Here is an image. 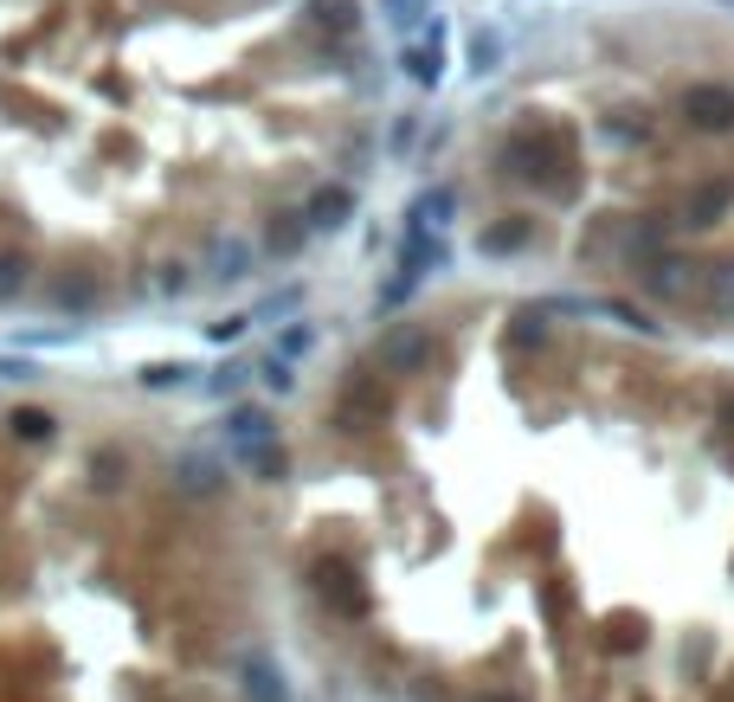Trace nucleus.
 Listing matches in <instances>:
<instances>
[{"label":"nucleus","mask_w":734,"mask_h":702,"mask_svg":"<svg viewBox=\"0 0 734 702\" xmlns=\"http://www.w3.org/2000/svg\"><path fill=\"white\" fill-rule=\"evenodd\" d=\"M599 136H606V143H644V136H651V116L644 111H612L606 123H599Z\"/></svg>","instance_id":"obj_18"},{"label":"nucleus","mask_w":734,"mask_h":702,"mask_svg":"<svg viewBox=\"0 0 734 702\" xmlns=\"http://www.w3.org/2000/svg\"><path fill=\"white\" fill-rule=\"evenodd\" d=\"M510 342L515 348H528V342L542 348V342H548V310H515L510 316Z\"/></svg>","instance_id":"obj_21"},{"label":"nucleus","mask_w":734,"mask_h":702,"mask_svg":"<svg viewBox=\"0 0 734 702\" xmlns=\"http://www.w3.org/2000/svg\"><path fill=\"white\" fill-rule=\"evenodd\" d=\"M303 13H310L316 27H329V33H355V20H361L355 0H303Z\"/></svg>","instance_id":"obj_17"},{"label":"nucleus","mask_w":734,"mask_h":702,"mask_svg":"<svg viewBox=\"0 0 734 702\" xmlns=\"http://www.w3.org/2000/svg\"><path fill=\"white\" fill-rule=\"evenodd\" d=\"M483 702H515V696H483Z\"/></svg>","instance_id":"obj_34"},{"label":"nucleus","mask_w":734,"mask_h":702,"mask_svg":"<svg viewBox=\"0 0 734 702\" xmlns=\"http://www.w3.org/2000/svg\"><path fill=\"white\" fill-rule=\"evenodd\" d=\"M258 380H264L271 394H291V387H296V368H291V362H277V355H264V368H258Z\"/></svg>","instance_id":"obj_29"},{"label":"nucleus","mask_w":734,"mask_h":702,"mask_svg":"<svg viewBox=\"0 0 734 702\" xmlns=\"http://www.w3.org/2000/svg\"><path fill=\"white\" fill-rule=\"evenodd\" d=\"M193 362H148L143 374H136V380H143V387H155V394H168V387H187V380H193Z\"/></svg>","instance_id":"obj_20"},{"label":"nucleus","mask_w":734,"mask_h":702,"mask_svg":"<svg viewBox=\"0 0 734 702\" xmlns=\"http://www.w3.org/2000/svg\"><path fill=\"white\" fill-rule=\"evenodd\" d=\"M683 123L702 129V136L734 129V84H690L683 91Z\"/></svg>","instance_id":"obj_3"},{"label":"nucleus","mask_w":734,"mask_h":702,"mask_svg":"<svg viewBox=\"0 0 734 702\" xmlns=\"http://www.w3.org/2000/svg\"><path fill=\"white\" fill-rule=\"evenodd\" d=\"M7 426H13V439H27V444H39V439H52V432H59V419H52V412H39V407H13V412H7Z\"/></svg>","instance_id":"obj_19"},{"label":"nucleus","mask_w":734,"mask_h":702,"mask_svg":"<svg viewBox=\"0 0 734 702\" xmlns=\"http://www.w3.org/2000/svg\"><path fill=\"white\" fill-rule=\"evenodd\" d=\"M303 239H310L303 213H277V220L264 226V252H271V259H296V252H303Z\"/></svg>","instance_id":"obj_14"},{"label":"nucleus","mask_w":734,"mask_h":702,"mask_svg":"<svg viewBox=\"0 0 734 702\" xmlns=\"http://www.w3.org/2000/svg\"><path fill=\"white\" fill-rule=\"evenodd\" d=\"M528 239H535V220H503V226H490L478 245L490 252V259H510V252H522Z\"/></svg>","instance_id":"obj_15"},{"label":"nucleus","mask_w":734,"mask_h":702,"mask_svg":"<svg viewBox=\"0 0 734 702\" xmlns=\"http://www.w3.org/2000/svg\"><path fill=\"white\" fill-rule=\"evenodd\" d=\"M155 291L161 296H187L193 291V271H187V264H161V271H155Z\"/></svg>","instance_id":"obj_28"},{"label":"nucleus","mask_w":734,"mask_h":702,"mask_svg":"<svg viewBox=\"0 0 734 702\" xmlns=\"http://www.w3.org/2000/svg\"><path fill=\"white\" fill-rule=\"evenodd\" d=\"M451 264V245H444V232H406V245H400V264L394 271H406L412 284H426L432 271H444Z\"/></svg>","instance_id":"obj_5"},{"label":"nucleus","mask_w":734,"mask_h":702,"mask_svg":"<svg viewBox=\"0 0 734 702\" xmlns=\"http://www.w3.org/2000/svg\"><path fill=\"white\" fill-rule=\"evenodd\" d=\"M245 323H252V316H226V323H213V342H239Z\"/></svg>","instance_id":"obj_32"},{"label":"nucleus","mask_w":734,"mask_h":702,"mask_svg":"<svg viewBox=\"0 0 734 702\" xmlns=\"http://www.w3.org/2000/svg\"><path fill=\"white\" fill-rule=\"evenodd\" d=\"M252 264H258V245L245 239V232H213L207 239V284H245L252 277Z\"/></svg>","instance_id":"obj_2"},{"label":"nucleus","mask_w":734,"mask_h":702,"mask_svg":"<svg viewBox=\"0 0 734 702\" xmlns=\"http://www.w3.org/2000/svg\"><path fill=\"white\" fill-rule=\"evenodd\" d=\"M715 7H728V13H734V0H715Z\"/></svg>","instance_id":"obj_35"},{"label":"nucleus","mask_w":734,"mask_h":702,"mask_svg":"<svg viewBox=\"0 0 734 702\" xmlns=\"http://www.w3.org/2000/svg\"><path fill=\"white\" fill-rule=\"evenodd\" d=\"M722 419H728V432H734V394H722Z\"/></svg>","instance_id":"obj_33"},{"label":"nucleus","mask_w":734,"mask_h":702,"mask_svg":"<svg viewBox=\"0 0 734 702\" xmlns=\"http://www.w3.org/2000/svg\"><path fill=\"white\" fill-rule=\"evenodd\" d=\"M245 471H252L258 483H277L284 471H291V458H284V444H264V451H252V458H245Z\"/></svg>","instance_id":"obj_25"},{"label":"nucleus","mask_w":734,"mask_h":702,"mask_svg":"<svg viewBox=\"0 0 734 702\" xmlns=\"http://www.w3.org/2000/svg\"><path fill=\"white\" fill-rule=\"evenodd\" d=\"M426 7H432V0H380V20H387L394 33H412V27L426 20Z\"/></svg>","instance_id":"obj_23"},{"label":"nucleus","mask_w":734,"mask_h":702,"mask_svg":"<svg viewBox=\"0 0 734 702\" xmlns=\"http://www.w3.org/2000/svg\"><path fill=\"white\" fill-rule=\"evenodd\" d=\"M644 284L658 296H690L702 284L696 277V264H677V259H651V271H644Z\"/></svg>","instance_id":"obj_13"},{"label":"nucleus","mask_w":734,"mask_h":702,"mask_svg":"<svg viewBox=\"0 0 734 702\" xmlns=\"http://www.w3.org/2000/svg\"><path fill=\"white\" fill-rule=\"evenodd\" d=\"M45 296H52L65 316H97V303H104V291H97V277H91V271H59Z\"/></svg>","instance_id":"obj_9"},{"label":"nucleus","mask_w":734,"mask_h":702,"mask_svg":"<svg viewBox=\"0 0 734 702\" xmlns=\"http://www.w3.org/2000/svg\"><path fill=\"white\" fill-rule=\"evenodd\" d=\"M226 444L239 451V464L252 458V451H264V444H277V419L264 407H232L226 412Z\"/></svg>","instance_id":"obj_4"},{"label":"nucleus","mask_w":734,"mask_h":702,"mask_svg":"<svg viewBox=\"0 0 734 702\" xmlns=\"http://www.w3.org/2000/svg\"><path fill=\"white\" fill-rule=\"evenodd\" d=\"M348 220H355V187H316L310 207H303V226H310V232H342Z\"/></svg>","instance_id":"obj_7"},{"label":"nucleus","mask_w":734,"mask_h":702,"mask_svg":"<svg viewBox=\"0 0 734 702\" xmlns=\"http://www.w3.org/2000/svg\"><path fill=\"white\" fill-rule=\"evenodd\" d=\"M310 348H316V329H310V323H284L271 355H277V362H296V355H310Z\"/></svg>","instance_id":"obj_24"},{"label":"nucleus","mask_w":734,"mask_h":702,"mask_svg":"<svg viewBox=\"0 0 734 702\" xmlns=\"http://www.w3.org/2000/svg\"><path fill=\"white\" fill-rule=\"evenodd\" d=\"M296 310H303V291H277L252 310V323H277V316H296Z\"/></svg>","instance_id":"obj_27"},{"label":"nucleus","mask_w":734,"mask_h":702,"mask_svg":"<svg viewBox=\"0 0 734 702\" xmlns=\"http://www.w3.org/2000/svg\"><path fill=\"white\" fill-rule=\"evenodd\" d=\"M175 483H181L187 496H220L226 490V464L220 458H207V451H181V458H175Z\"/></svg>","instance_id":"obj_10"},{"label":"nucleus","mask_w":734,"mask_h":702,"mask_svg":"<svg viewBox=\"0 0 734 702\" xmlns=\"http://www.w3.org/2000/svg\"><path fill=\"white\" fill-rule=\"evenodd\" d=\"M0 380H39V362H27V355H0Z\"/></svg>","instance_id":"obj_31"},{"label":"nucleus","mask_w":734,"mask_h":702,"mask_svg":"<svg viewBox=\"0 0 734 702\" xmlns=\"http://www.w3.org/2000/svg\"><path fill=\"white\" fill-rule=\"evenodd\" d=\"M374 362H380L387 374H419L426 362H432V329H426V323H394V329L380 335Z\"/></svg>","instance_id":"obj_1"},{"label":"nucleus","mask_w":734,"mask_h":702,"mask_svg":"<svg viewBox=\"0 0 734 702\" xmlns=\"http://www.w3.org/2000/svg\"><path fill=\"white\" fill-rule=\"evenodd\" d=\"M451 213H458V187L439 181V187H426V193L406 207V232H444Z\"/></svg>","instance_id":"obj_8"},{"label":"nucleus","mask_w":734,"mask_h":702,"mask_svg":"<svg viewBox=\"0 0 734 702\" xmlns=\"http://www.w3.org/2000/svg\"><path fill=\"white\" fill-rule=\"evenodd\" d=\"M27 284H33V264L20 259V252H0V303H13Z\"/></svg>","instance_id":"obj_22"},{"label":"nucleus","mask_w":734,"mask_h":702,"mask_svg":"<svg viewBox=\"0 0 734 702\" xmlns=\"http://www.w3.org/2000/svg\"><path fill=\"white\" fill-rule=\"evenodd\" d=\"M464 65H471V77L503 72V65H510V39H503V27H478V33L464 39Z\"/></svg>","instance_id":"obj_11"},{"label":"nucleus","mask_w":734,"mask_h":702,"mask_svg":"<svg viewBox=\"0 0 734 702\" xmlns=\"http://www.w3.org/2000/svg\"><path fill=\"white\" fill-rule=\"evenodd\" d=\"M245 696H252V702H291L284 670H271L264 658H252V664H245Z\"/></svg>","instance_id":"obj_16"},{"label":"nucleus","mask_w":734,"mask_h":702,"mask_svg":"<svg viewBox=\"0 0 734 702\" xmlns=\"http://www.w3.org/2000/svg\"><path fill=\"white\" fill-rule=\"evenodd\" d=\"M728 213H734V181H728V175L683 193V226H722Z\"/></svg>","instance_id":"obj_6"},{"label":"nucleus","mask_w":734,"mask_h":702,"mask_svg":"<svg viewBox=\"0 0 734 702\" xmlns=\"http://www.w3.org/2000/svg\"><path fill=\"white\" fill-rule=\"evenodd\" d=\"M406 77H412V84H439L444 77V39L432 33V39H412V45H406Z\"/></svg>","instance_id":"obj_12"},{"label":"nucleus","mask_w":734,"mask_h":702,"mask_svg":"<svg viewBox=\"0 0 734 702\" xmlns=\"http://www.w3.org/2000/svg\"><path fill=\"white\" fill-rule=\"evenodd\" d=\"M245 374H252V368H239V362H226V368L213 374V380H207V394H220V400H226V394H239V387H245Z\"/></svg>","instance_id":"obj_30"},{"label":"nucleus","mask_w":734,"mask_h":702,"mask_svg":"<svg viewBox=\"0 0 734 702\" xmlns=\"http://www.w3.org/2000/svg\"><path fill=\"white\" fill-rule=\"evenodd\" d=\"M702 284H709V303H715V310H734V264H709Z\"/></svg>","instance_id":"obj_26"}]
</instances>
